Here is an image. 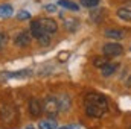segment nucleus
<instances>
[{"label": "nucleus", "mask_w": 131, "mask_h": 129, "mask_svg": "<svg viewBox=\"0 0 131 129\" xmlns=\"http://www.w3.org/2000/svg\"><path fill=\"white\" fill-rule=\"evenodd\" d=\"M84 108H85V114L89 117L99 119V117H102L107 112L108 102L99 93H89L85 96V99H84Z\"/></svg>", "instance_id": "obj_1"}, {"label": "nucleus", "mask_w": 131, "mask_h": 129, "mask_svg": "<svg viewBox=\"0 0 131 129\" xmlns=\"http://www.w3.org/2000/svg\"><path fill=\"white\" fill-rule=\"evenodd\" d=\"M58 129H79V126H63V128H58Z\"/></svg>", "instance_id": "obj_23"}, {"label": "nucleus", "mask_w": 131, "mask_h": 129, "mask_svg": "<svg viewBox=\"0 0 131 129\" xmlns=\"http://www.w3.org/2000/svg\"><path fill=\"white\" fill-rule=\"evenodd\" d=\"M40 21V24H41V28H43V31L46 33H55L58 31V24H57V21L55 20H52V18H41V20H38Z\"/></svg>", "instance_id": "obj_5"}, {"label": "nucleus", "mask_w": 131, "mask_h": 129, "mask_svg": "<svg viewBox=\"0 0 131 129\" xmlns=\"http://www.w3.org/2000/svg\"><path fill=\"white\" fill-rule=\"evenodd\" d=\"M105 36L107 38H111V40H122L125 36V33L119 29H107L105 31Z\"/></svg>", "instance_id": "obj_9"}, {"label": "nucleus", "mask_w": 131, "mask_h": 129, "mask_svg": "<svg viewBox=\"0 0 131 129\" xmlns=\"http://www.w3.org/2000/svg\"><path fill=\"white\" fill-rule=\"evenodd\" d=\"M40 129H57V122L55 120H43L38 125Z\"/></svg>", "instance_id": "obj_13"}, {"label": "nucleus", "mask_w": 131, "mask_h": 129, "mask_svg": "<svg viewBox=\"0 0 131 129\" xmlns=\"http://www.w3.org/2000/svg\"><path fill=\"white\" fill-rule=\"evenodd\" d=\"M6 41H8V36H6L3 32H0V52L3 50V47H5V44H6Z\"/></svg>", "instance_id": "obj_20"}, {"label": "nucleus", "mask_w": 131, "mask_h": 129, "mask_svg": "<svg viewBox=\"0 0 131 129\" xmlns=\"http://www.w3.org/2000/svg\"><path fill=\"white\" fill-rule=\"evenodd\" d=\"M117 17L124 21H131V3H125L122 8L117 9Z\"/></svg>", "instance_id": "obj_8"}, {"label": "nucleus", "mask_w": 131, "mask_h": 129, "mask_svg": "<svg viewBox=\"0 0 131 129\" xmlns=\"http://www.w3.org/2000/svg\"><path fill=\"white\" fill-rule=\"evenodd\" d=\"M92 18H93V21L95 23H99L101 20H102V15H104V11H93L92 14Z\"/></svg>", "instance_id": "obj_17"}, {"label": "nucleus", "mask_w": 131, "mask_h": 129, "mask_svg": "<svg viewBox=\"0 0 131 129\" xmlns=\"http://www.w3.org/2000/svg\"><path fill=\"white\" fill-rule=\"evenodd\" d=\"M31 38H32L31 31H29V32H28V31H21V32L15 36L14 43H15L18 47H26V46H29V43H31Z\"/></svg>", "instance_id": "obj_6"}, {"label": "nucleus", "mask_w": 131, "mask_h": 129, "mask_svg": "<svg viewBox=\"0 0 131 129\" xmlns=\"http://www.w3.org/2000/svg\"><path fill=\"white\" fill-rule=\"evenodd\" d=\"M69 56H70V53H69V52H61V53H58V59H60L61 62H63V61H66Z\"/></svg>", "instance_id": "obj_21"}, {"label": "nucleus", "mask_w": 131, "mask_h": 129, "mask_svg": "<svg viewBox=\"0 0 131 129\" xmlns=\"http://www.w3.org/2000/svg\"><path fill=\"white\" fill-rule=\"evenodd\" d=\"M116 68H117V65L116 64H107L105 67H102L101 68V71H102V76H111L114 71H116Z\"/></svg>", "instance_id": "obj_12"}, {"label": "nucleus", "mask_w": 131, "mask_h": 129, "mask_svg": "<svg viewBox=\"0 0 131 129\" xmlns=\"http://www.w3.org/2000/svg\"><path fill=\"white\" fill-rule=\"evenodd\" d=\"M31 71L29 70H21V71H15V73H11L9 76L11 78H25V76H28Z\"/></svg>", "instance_id": "obj_18"}, {"label": "nucleus", "mask_w": 131, "mask_h": 129, "mask_svg": "<svg viewBox=\"0 0 131 129\" xmlns=\"http://www.w3.org/2000/svg\"><path fill=\"white\" fill-rule=\"evenodd\" d=\"M17 18H18V20H29V18H31V14H29L28 11H20V12L17 14Z\"/></svg>", "instance_id": "obj_19"}, {"label": "nucleus", "mask_w": 131, "mask_h": 129, "mask_svg": "<svg viewBox=\"0 0 131 129\" xmlns=\"http://www.w3.org/2000/svg\"><path fill=\"white\" fill-rule=\"evenodd\" d=\"M43 109L44 112H47L49 115H55L60 112V105H58V99L53 96H47L43 102Z\"/></svg>", "instance_id": "obj_3"}, {"label": "nucleus", "mask_w": 131, "mask_h": 129, "mask_svg": "<svg viewBox=\"0 0 131 129\" xmlns=\"http://www.w3.org/2000/svg\"><path fill=\"white\" fill-rule=\"evenodd\" d=\"M46 11H52V12H53V11H55V5H47V6H46Z\"/></svg>", "instance_id": "obj_22"}, {"label": "nucleus", "mask_w": 131, "mask_h": 129, "mask_svg": "<svg viewBox=\"0 0 131 129\" xmlns=\"http://www.w3.org/2000/svg\"><path fill=\"white\" fill-rule=\"evenodd\" d=\"M31 35H32L35 40H38V43L43 44V46H46V44L50 43V35L43 31L40 21H32L31 23Z\"/></svg>", "instance_id": "obj_2"}, {"label": "nucleus", "mask_w": 131, "mask_h": 129, "mask_svg": "<svg viewBox=\"0 0 131 129\" xmlns=\"http://www.w3.org/2000/svg\"><path fill=\"white\" fill-rule=\"evenodd\" d=\"M130 129H131V128H130Z\"/></svg>", "instance_id": "obj_24"}, {"label": "nucleus", "mask_w": 131, "mask_h": 129, "mask_svg": "<svg viewBox=\"0 0 131 129\" xmlns=\"http://www.w3.org/2000/svg\"><path fill=\"white\" fill-rule=\"evenodd\" d=\"M58 105H60V111H69V108H70V97L61 96L58 99Z\"/></svg>", "instance_id": "obj_10"}, {"label": "nucleus", "mask_w": 131, "mask_h": 129, "mask_svg": "<svg viewBox=\"0 0 131 129\" xmlns=\"http://www.w3.org/2000/svg\"><path fill=\"white\" fill-rule=\"evenodd\" d=\"M12 12H14V9L11 5H2L0 6V17H9Z\"/></svg>", "instance_id": "obj_14"}, {"label": "nucleus", "mask_w": 131, "mask_h": 129, "mask_svg": "<svg viewBox=\"0 0 131 129\" xmlns=\"http://www.w3.org/2000/svg\"><path fill=\"white\" fill-rule=\"evenodd\" d=\"M81 5L85 8H95L99 5V0H81Z\"/></svg>", "instance_id": "obj_16"}, {"label": "nucleus", "mask_w": 131, "mask_h": 129, "mask_svg": "<svg viewBox=\"0 0 131 129\" xmlns=\"http://www.w3.org/2000/svg\"><path fill=\"white\" fill-rule=\"evenodd\" d=\"M110 58H95L93 59V64H95V67H99V68H102V67H105L107 64H110V61H108Z\"/></svg>", "instance_id": "obj_15"}, {"label": "nucleus", "mask_w": 131, "mask_h": 129, "mask_svg": "<svg viewBox=\"0 0 131 129\" xmlns=\"http://www.w3.org/2000/svg\"><path fill=\"white\" fill-rule=\"evenodd\" d=\"M58 5L63 6V8H66V9H70V11H78V9H79V6H78L76 3L70 2V0H58Z\"/></svg>", "instance_id": "obj_11"}, {"label": "nucleus", "mask_w": 131, "mask_h": 129, "mask_svg": "<svg viewBox=\"0 0 131 129\" xmlns=\"http://www.w3.org/2000/svg\"><path fill=\"white\" fill-rule=\"evenodd\" d=\"M43 111H44V109H43V103H41L38 99L32 97V99L29 100V112H31V115H32V117H40Z\"/></svg>", "instance_id": "obj_7"}, {"label": "nucleus", "mask_w": 131, "mask_h": 129, "mask_svg": "<svg viewBox=\"0 0 131 129\" xmlns=\"http://www.w3.org/2000/svg\"><path fill=\"white\" fill-rule=\"evenodd\" d=\"M104 55L107 56V58H114V56H119L122 52H124V49H122V46L121 44H117V43H108V44H105L104 46Z\"/></svg>", "instance_id": "obj_4"}]
</instances>
